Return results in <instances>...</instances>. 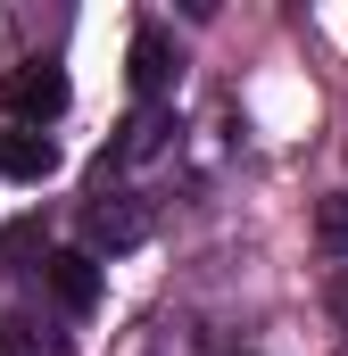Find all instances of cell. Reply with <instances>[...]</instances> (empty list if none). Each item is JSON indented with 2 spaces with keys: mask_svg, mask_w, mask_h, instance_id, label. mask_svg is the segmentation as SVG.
Returning a JSON list of instances; mask_svg holds the SVG:
<instances>
[{
  "mask_svg": "<svg viewBox=\"0 0 348 356\" xmlns=\"http://www.w3.org/2000/svg\"><path fill=\"white\" fill-rule=\"evenodd\" d=\"M0 108H8L25 133H42V124L67 108V75H58V67H17V75L0 83Z\"/></svg>",
  "mask_w": 348,
  "mask_h": 356,
  "instance_id": "1",
  "label": "cell"
},
{
  "mask_svg": "<svg viewBox=\"0 0 348 356\" xmlns=\"http://www.w3.org/2000/svg\"><path fill=\"white\" fill-rule=\"evenodd\" d=\"M141 232H150V216H141L133 199H116V191H100V199H91V216H84L91 257H100V249H108V257H125V249H141Z\"/></svg>",
  "mask_w": 348,
  "mask_h": 356,
  "instance_id": "2",
  "label": "cell"
},
{
  "mask_svg": "<svg viewBox=\"0 0 348 356\" xmlns=\"http://www.w3.org/2000/svg\"><path fill=\"white\" fill-rule=\"evenodd\" d=\"M42 282H50V298H58L67 315H91V307H100V257H91V249H58V257L42 266Z\"/></svg>",
  "mask_w": 348,
  "mask_h": 356,
  "instance_id": "3",
  "label": "cell"
},
{
  "mask_svg": "<svg viewBox=\"0 0 348 356\" xmlns=\"http://www.w3.org/2000/svg\"><path fill=\"white\" fill-rule=\"evenodd\" d=\"M125 67H133V91L141 99H158V91H174V42H166V25H133V50H125Z\"/></svg>",
  "mask_w": 348,
  "mask_h": 356,
  "instance_id": "4",
  "label": "cell"
},
{
  "mask_svg": "<svg viewBox=\"0 0 348 356\" xmlns=\"http://www.w3.org/2000/svg\"><path fill=\"white\" fill-rule=\"evenodd\" d=\"M0 175H17V182H50V175H58V141H50V133L8 124V133H0Z\"/></svg>",
  "mask_w": 348,
  "mask_h": 356,
  "instance_id": "5",
  "label": "cell"
},
{
  "mask_svg": "<svg viewBox=\"0 0 348 356\" xmlns=\"http://www.w3.org/2000/svg\"><path fill=\"white\" fill-rule=\"evenodd\" d=\"M158 133H166V124H158V116L141 108V116L125 124V141H116V158H150V149H158Z\"/></svg>",
  "mask_w": 348,
  "mask_h": 356,
  "instance_id": "6",
  "label": "cell"
},
{
  "mask_svg": "<svg viewBox=\"0 0 348 356\" xmlns=\"http://www.w3.org/2000/svg\"><path fill=\"white\" fill-rule=\"evenodd\" d=\"M0 356H50V340L33 323H0Z\"/></svg>",
  "mask_w": 348,
  "mask_h": 356,
  "instance_id": "7",
  "label": "cell"
},
{
  "mask_svg": "<svg viewBox=\"0 0 348 356\" xmlns=\"http://www.w3.org/2000/svg\"><path fill=\"white\" fill-rule=\"evenodd\" d=\"M315 232H324L332 249H348V191H340V199H324V207H315Z\"/></svg>",
  "mask_w": 348,
  "mask_h": 356,
  "instance_id": "8",
  "label": "cell"
},
{
  "mask_svg": "<svg viewBox=\"0 0 348 356\" xmlns=\"http://www.w3.org/2000/svg\"><path fill=\"white\" fill-rule=\"evenodd\" d=\"M332 307H340V323H348V273H340V282H332Z\"/></svg>",
  "mask_w": 348,
  "mask_h": 356,
  "instance_id": "9",
  "label": "cell"
}]
</instances>
